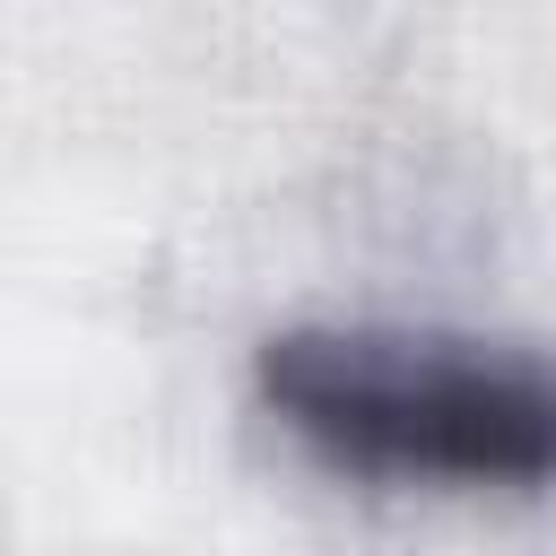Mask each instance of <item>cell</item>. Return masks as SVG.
Returning a JSON list of instances; mask_svg holds the SVG:
<instances>
[{"instance_id": "1", "label": "cell", "mask_w": 556, "mask_h": 556, "mask_svg": "<svg viewBox=\"0 0 556 556\" xmlns=\"http://www.w3.org/2000/svg\"><path fill=\"white\" fill-rule=\"evenodd\" d=\"M252 382L313 452L374 478H556V356L513 339L408 321H287L252 348Z\"/></svg>"}]
</instances>
